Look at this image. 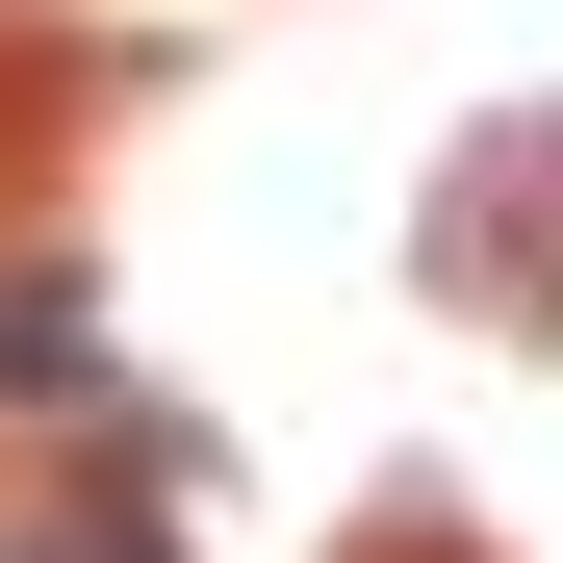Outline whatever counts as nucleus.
<instances>
[{
	"mask_svg": "<svg viewBox=\"0 0 563 563\" xmlns=\"http://www.w3.org/2000/svg\"><path fill=\"white\" fill-rule=\"evenodd\" d=\"M435 308H487V333H563V103H512V129H461L435 154Z\"/></svg>",
	"mask_w": 563,
	"mask_h": 563,
	"instance_id": "1",
	"label": "nucleus"
},
{
	"mask_svg": "<svg viewBox=\"0 0 563 563\" xmlns=\"http://www.w3.org/2000/svg\"><path fill=\"white\" fill-rule=\"evenodd\" d=\"M77 563H154V538H129V512H103V538H77Z\"/></svg>",
	"mask_w": 563,
	"mask_h": 563,
	"instance_id": "2",
	"label": "nucleus"
}]
</instances>
